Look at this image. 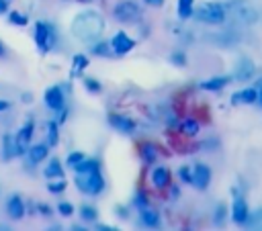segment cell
<instances>
[{
	"label": "cell",
	"mask_w": 262,
	"mask_h": 231,
	"mask_svg": "<svg viewBox=\"0 0 262 231\" xmlns=\"http://www.w3.org/2000/svg\"><path fill=\"white\" fill-rule=\"evenodd\" d=\"M76 186L80 192L88 196H98L104 188V178L100 174V166L94 159H82L76 166Z\"/></svg>",
	"instance_id": "6da1fadb"
},
{
	"label": "cell",
	"mask_w": 262,
	"mask_h": 231,
	"mask_svg": "<svg viewBox=\"0 0 262 231\" xmlns=\"http://www.w3.org/2000/svg\"><path fill=\"white\" fill-rule=\"evenodd\" d=\"M104 29V20L94 10H84L72 20V35L82 43H94Z\"/></svg>",
	"instance_id": "7a4b0ae2"
},
{
	"label": "cell",
	"mask_w": 262,
	"mask_h": 231,
	"mask_svg": "<svg viewBox=\"0 0 262 231\" xmlns=\"http://www.w3.org/2000/svg\"><path fill=\"white\" fill-rule=\"evenodd\" d=\"M225 12H229L237 22H244V25H254L258 22V10L246 2V0H231L225 4Z\"/></svg>",
	"instance_id": "3957f363"
},
{
	"label": "cell",
	"mask_w": 262,
	"mask_h": 231,
	"mask_svg": "<svg viewBox=\"0 0 262 231\" xmlns=\"http://www.w3.org/2000/svg\"><path fill=\"white\" fill-rule=\"evenodd\" d=\"M194 16H196L201 22L219 25V22L225 20L227 12H225V6L219 4V2H205V4H201V6L194 10Z\"/></svg>",
	"instance_id": "277c9868"
},
{
	"label": "cell",
	"mask_w": 262,
	"mask_h": 231,
	"mask_svg": "<svg viewBox=\"0 0 262 231\" xmlns=\"http://www.w3.org/2000/svg\"><path fill=\"white\" fill-rule=\"evenodd\" d=\"M113 16H115L119 22H135V20L141 18V10H139V6H137L135 2L123 0V2H119V4L115 6Z\"/></svg>",
	"instance_id": "5b68a950"
},
{
	"label": "cell",
	"mask_w": 262,
	"mask_h": 231,
	"mask_svg": "<svg viewBox=\"0 0 262 231\" xmlns=\"http://www.w3.org/2000/svg\"><path fill=\"white\" fill-rule=\"evenodd\" d=\"M248 217H250V211H248L246 200L239 194H233V204H231V219H233V223L244 225L248 221Z\"/></svg>",
	"instance_id": "8992f818"
},
{
	"label": "cell",
	"mask_w": 262,
	"mask_h": 231,
	"mask_svg": "<svg viewBox=\"0 0 262 231\" xmlns=\"http://www.w3.org/2000/svg\"><path fill=\"white\" fill-rule=\"evenodd\" d=\"M211 182V168L205 164H196L192 168V186H196L199 190H205Z\"/></svg>",
	"instance_id": "52a82bcc"
},
{
	"label": "cell",
	"mask_w": 262,
	"mask_h": 231,
	"mask_svg": "<svg viewBox=\"0 0 262 231\" xmlns=\"http://www.w3.org/2000/svg\"><path fill=\"white\" fill-rule=\"evenodd\" d=\"M133 47H135V41H133L131 37H127L123 31H119V33L113 37V41H111V51H115V53H119V55L129 53Z\"/></svg>",
	"instance_id": "ba28073f"
},
{
	"label": "cell",
	"mask_w": 262,
	"mask_h": 231,
	"mask_svg": "<svg viewBox=\"0 0 262 231\" xmlns=\"http://www.w3.org/2000/svg\"><path fill=\"white\" fill-rule=\"evenodd\" d=\"M35 41L41 51H47L51 47V27L45 22H37L35 25Z\"/></svg>",
	"instance_id": "9c48e42d"
},
{
	"label": "cell",
	"mask_w": 262,
	"mask_h": 231,
	"mask_svg": "<svg viewBox=\"0 0 262 231\" xmlns=\"http://www.w3.org/2000/svg\"><path fill=\"white\" fill-rule=\"evenodd\" d=\"M6 215H8L10 219H14V221L23 219V215H25V204H23V198H20V196L12 194V196L8 198V202H6Z\"/></svg>",
	"instance_id": "30bf717a"
},
{
	"label": "cell",
	"mask_w": 262,
	"mask_h": 231,
	"mask_svg": "<svg viewBox=\"0 0 262 231\" xmlns=\"http://www.w3.org/2000/svg\"><path fill=\"white\" fill-rule=\"evenodd\" d=\"M258 100V88H244L231 96V104H254Z\"/></svg>",
	"instance_id": "8fae6325"
},
{
	"label": "cell",
	"mask_w": 262,
	"mask_h": 231,
	"mask_svg": "<svg viewBox=\"0 0 262 231\" xmlns=\"http://www.w3.org/2000/svg\"><path fill=\"white\" fill-rule=\"evenodd\" d=\"M25 151V145L14 137V135H6L4 137V157L10 159L14 155H20Z\"/></svg>",
	"instance_id": "7c38bea8"
},
{
	"label": "cell",
	"mask_w": 262,
	"mask_h": 231,
	"mask_svg": "<svg viewBox=\"0 0 262 231\" xmlns=\"http://www.w3.org/2000/svg\"><path fill=\"white\" fill-rule=\"evenodd\" d=\"M45 104L51 110H61L63 108V94H61V90L57 86H53V88H49L45 92Z\"/></svg>",
	"instance_id": "4fadbf2b"
},
{
	"label": "cell",
	"mask_w": 262,
	"mask_h": 231,
	"mask_svg": "<svg viewBox=\"0 0 262 231\" xmlns=\"http://www.w3.org/2000/svg\"><path fill=\"white\" fill-rule=\"evenodd\" d=\"M108 123H111L117 131H121V133H133V131H135V123H133L131 119L123 117V114H111V117H108Z\"/></svg>",
	"instance_id": "5bb4252c"
},
{
	"label": "cell",
	"mask_w": 262,
	"mask_h": 231,
	"mask_svg": "<svg viewBox=\"0 0 262 231\" xmlns=\"http://www.w3.org/2000/svg\"><path fill=\"white\" fill-rule=\"evenodd\" d=\"M254 76V63L250 59H242L237 65H235V80L237 82H246Z\"/></svg>",
	"instance_id": "9a60e30c"
},
{
	"label": "cell",
	"mask_w": 262,
	"mask_h": 231,
	"mask_svg": "<svg viewBox=\"0 0 262 231\" xmlns=\"http://www.w3.org/2000/svg\"><path fill=\"white\" fill-rule=\"evenodd\" d=\"M229 82H231L229 76H215V78H209V80L201 82V88H203V90H213V92H217V90L225 88Z\"/></svg>",
	"instance_id": "2e32d148"
},
{
	"label": "cell",
	"mask_w": 262,
	"mask_h": 231,
	"mask_svg": "<svg viewBox=\"0 0 262 231\" xmlns=\"http://www.w3.org/2000/svg\"><path fill=\"white\" fill-rule=\"evenodd\" d=\"M151 182H154L156 188H166L170 184V172H168V168H164V166L156 168L151 172Z\"/></svg>",
	"instance_id": "e0dca14e"
},
{
	"label": "cell",
	"mask_w": 262,
	"mask_h": 231,
	"mask_svg": "<svg viewBox=\"0 0 262 231\" xmlns=\"http://www.w3.org/2000/svg\"><path fill=\"white\" fill-rule=\"evenodd\" d=\"M139 221H141L145 227H158V225H160V215H158L154 209H149V206H141V211H139Z\"/></svg>",
	"instance_id": "ac0fdd59"
},
{
	"label": "cell",
	"mask_w": 262,
	"mask_h": 231,
	"mask_svg": "<svg viewBox=\"0 0 262 231\" xmlns=\"http://www.w3.org/2000/svg\"><path fill=\"white\" fill-rule=\"evenodd\" d=\"M47 153H49L47 145H33L29 149V159H31V164H39V161H43L47 157Z\"/></svg>",
	"instance_id": "d6986e66"
},
{
	"label": "cell",
	"mask_w": 262,
	"mask_h": 231,
	"mask_svg": "<svg viewBox=\"0 0 262 231\" xmlns=\"http://www.w3.org/2000/svg\"><path fill=\"white\" fill-rule=\"evenodd\" d=\"M192 2H194V0H178V16H180L182 20H186V18H190V16L194 14Z\"/></svg>",
	"instance_id": "ffe728a7"
},
{
	"label": "cell",
	"mask_w": 262,
	"mask_h": 231,
	"mask_svg": "<svg viewBox=\"0 0 262 231\" xmlns=\"http://www.w3.org/2000/svg\"><path fill=\"white\" fill-rule=\"evenodd\" d=\"M45 176L47 178H61L63 176V170H61V164L57 159H51L45 168Z\"/></svg>",
	"instance_id": "44dd1931"
},
{
	"label": "cell",
	"mask_w": 262,
	"mask_h": 231,
	"mask_svg": "<svg viewBox=\"0 0 262 231\" xmlns=\"http://www.w3.org/2000/svg\"><path fill=\"white\" fill-rule=\"evenodd\" d=\"M180 129H182V133H184V135L192 137V135H196V133H199V129H201V127H199V123H196L194 119H186V121L180 125Z\"/></svg>",
	"instance_id": "7402d4cb"
},
{
	"label": "cell",
	"mask_w": 262,
	"mask_h": 231,
	"mask_svg": "<svg viewBox=\"0 0 262 231\" xmlns=\"http://www.w3.org/2000/svg\"><path fill=\"white\" fill-rule=\"evenodd\" d=\"M33 129H35V125L33 123H27L23 129H20V133L16 135V139L23 143V145H27L29 141H31V135H33Z\"/></svg>",
	"instance_id": "603a6c76"
},
{
	"label": "cell",
	"mask_w": 262,
	"mask_h": 231,
	"mask_svg": "<svg viewBox=\"0 0 262 231\" xmlns=\"http://www.w3.org/2000/svg\"><path fill=\"white\" fill-rule=\"evenodd\" d=\"M156 155H158V151H156V147H154L151 143H145V145H141V157H143V161L151 164V161L156 159Z\"/></svg>",
	"instance_id": "cb8c5ba5"
},
{
	"label": "cell",
	"mask_w": 262,
	"mask_h": 231,
	"mask_svg": "<svg viewBox=\"0 0 262 231\" xmlns=\"http://www.w3.org/2000/svg\"><path fill=\"white\" fill-rule=\"evenodd\" d=\"M86 65H88V57L86 55H76L74 57V74H80Z\"/></svg>",
	"instance_id": "d4e9b609"
},
{
	"label": "cell",
	"mask_w": 262,
	"mask_h": 231,
	"mask_svg": "<svg viewBox=\"0 0 262 231\" xmlns=\"http://www.w3.org/2000/svg\"><path fill=\"white\" fill-rule=\"evenodd\" d=\"M47 139H49V147H53L57 143V127H55V123H47Z\"/></svg>",
	"instance_id": "484cf974"
},
{
	"label": "cell",
	"mask_w": 262,
	"mask_h": 231,
	"mask_svg": "<svg viewBox=\"0 0 262 231\" xmlns=\"http://www.w3.org/2000/svg\"><path fill=\"white\" fill-rule=\"evenodd\" d=\"M246 223H250L254 229H262V209H258L252 217H248V221Z\"/></svg>",
	"instance_id": "4316f807"
},
{
	"label": "cell",
	"mask_w": 262,
	"mask_h": 231,
	"mask_svg": "<svg viewBox=\"0 0 262 231\" xmlns=\"http://www.w3.org/2000/svg\"><path fill=\"white\" fill-rule=\"evenodd\" d=\"M80 215H82L84 221H94V219H96V211H94L92 206H82V209H80Z\"/></svg>",
	"instance_id": "83f0119b"
},
{
	"label": "cell",
	"mask_w": 262,
	"mask_h": 231,
	"mask_svg": "<svg viewBox=\"0 0 262 231\" xmlns=\"http://www.w3.org/2000/svg\"><path fill=\"white\" fill-rule=\"evenodd\" d=\"M82 159H84V153H80V151H74V153H70V155H68V166L76 168V166H78Z\"/></svg>",
	"instance_id": "f1b7e54d"
},
{
	"label": "cell",
	"mask_w": 262,
	"mask_h": 231,
	"mask_svg": "<svg viewBox=\"0 0 262 231\" xmlns=\"http://www.w3.org/2000/svg\"><path fill=\"white\" fill-rule=\"evenodd\" d=\"M8 18H10V22H12V25H20V27H23V25H27V16H23L20 12H10V16H8Z\"/></svg>",
	"instance_id": "f546056e"
},
{
	"label": "cell",
	"mask_w": 262,
	"mask_h": 231,
	"mask_svg": "<svg viewBox=\"0 0 262 231\" xmlns=\"http://www.w3.org/2000/svg\"><path fill=\"white\" fill-rule=\"evenodd\" d=\"M178 176L182 178V182H188V184H192V172H190L188 168H180V170H178Z\"/></svg>",
	"instance_id": "4dcf8cb0"
},
{
	"label": "cell",
	"mask_w": 262,
	"mask_h": 231,
	"mask_svg": "<svg viewBox=\"0 0 262 231\" xmlns=\"http://www.w3.org/2000/svg\"><path fill=\"white\" fill-rule=\"evenodd\" d=\"M59 213H61L63 217H70V215L74 213V206H72L70 202H59Z\"/></svg>",
	"instance_id": "1f68e13d"
},
{
	"label": "cell",
	"mask_w": 262,
	"mask_h": 231,
	"mask_svg": "<svg viewBox=\"0 0 262 231\" xmlns=\"http://www.w3.org/2000/svg\"><path fill=\"white\" fill-rule=\"evenodd\" d=\"M106 47H108V45H104V43H96V45L92 47V53H96V55H106V53H108Z\"/></svg>",
	"instance_id": "d6a6232c"
},
{
	"label": "cell",
	"mask_w": 262,
	"mask_h": 231,
	"mask_svg": "<svg viewBox=\"0 0 262 231\" xmlns=\"http://www.w3.org/2000/svg\"><path fill=\"white\" fill-rule=\"evenodd\" d=\"M84 84H86V88H88V90H92V92H98V90H100V84H98V82H94L92 78H86V80H84Z\"/></svg>",
	"instance_id": "836d02e7"
},
{
	"label": "cell",
	"mask_w": 262,
	"mask_h": 231,
	"mask_svg": "<svg viewBox=\"0 0 262 231\" xmlns=\"http://www.w3.org/2000/svg\"><path fill=\"white\" fill-rule=\"evenodd\" d=\"M223 219H225V206L221 204V206H217V213H215V223L219 225V223H223Z\"/></svg>",
	"instance_id": "e575fe53"
},
{
	"label": "cell",
	"mask_w": 262,
	"mask_h": 231,
	"mask_svg": "<svg viewBox=\"0 0 262 231\" xmlns=\"http://www.w3.org/2000/svg\"><path fill=\"white\" fill-rule=\"evenodd\" d=\"M49 190H51V192H61V190H66V182H57V184H49Z\"/></svg>",
	"instance_id": "d590c367"
},
{
	"label": "cell",
	"mask_w": 262,
	"mask_h": 231,
	"mask_svg": "<svg viewBox=\"0 0 262 231\" xmlns=\"http://www.w3.org/2000/svg\"><path fill=\"white\" fill-rule=\"evenodd\" d=\"M172 61H176V65H184V55L182 53H174L172 55Z\"/></svg>",
	"instance_id": "8d00e7d4"
},
{
	"label": "cell",
	"mask_w": 262,
	"mask_h": 231,
	"mask_svg": "<svg viewBox=\"0 0 262 231\" xmlns=\"http://www.w3.org/2000/svg\"><path fill=\"white\" fill-rule=\"evenodd\" d=\"M147 4H151V6H162L164 4V0H145Z\"/></svg>",
	"instance_id": "74e56055"
},
{
	"label": "cell",
	"mask_w": 262,
	"mask_h": 231,
	"mask_svg": "<svg viewBox=\"0 0 262 231\" xmlns=\"http://www.w3.org/2000/svg\"><path fill=\"white\" fill-rule=\"evenodd\" d=\"M6 108H8V102H6V100H0V112L6 110Z\"/></svg>",
	"instance_id": "f35d334b"
},
{
	"label": "cell",
	"mask_w": 262,
	"mask_h": 231,
	"mask_svg": "<svg viewBox=\"0 0 262 231\" xmlns=\"http://www.w3.org/2000/svg\"><path fill=\"white\" fill-rule=\"evenodd\" d=\"M6 6H8L6 0H0V12H6Z\"/></svg>",
	"instance_id": "ab89813d"
},
{
	"label": "cell",
	"mask_w": 262,
	"mask_h": 231,
	"mask_svg": "<svg viewBox=\"0 0 262 231\" xmlns=\"http://www.w3.org/2000/svg\"><path fill=\"white\" fill-rule=\"evenodd\" d=\"M96 229H100V231H111V227H106V225H98Z\"/></svg>",
	"instance_id": "60d3db41"
},
{
	"label": "cell",
	"mask_w": 262,
	"mask_h": 231,
	"mask_svg": "<svg viewBox=\"0 0 262 231\" xmlns=\"http://www.w3.org/2000/svg\"><path fill=\"white\" fill-rule=\"evenodd\" d=\"M258 100L262 102V84H260V88H258Z\"/></svg>",
	"instance_id": "b9f144b4"
},
{
	"label": "cell",
	"mask_w": 262,
	"mask_h": 231,
	"mask_svg": "<svg viewBox=\"0 0 262 231\" xmlns=\"http://www.w3.org/2000/svg\"><path fill=\"white\" fill-rule=\"evenodd\" d=\"M2 53H4V49H2V45H0V55H2Z\"/></svg>",
	"instance_id": "7bdbcfd3"
},
{
	"label": "cell",
	"mask_w": 262,
	"mask_h": 231,
	"mask_svg": "<svg viewBox=\"0 0 262 231\" xmlns=\"http://www.w3.org/2000/svg\"><path fill=\"white\" fill-rule=\"evenodd\" d=\"M80 2H90V0H80Z\"/></svg>",
	"instance_id": "ee69618b"
}]
</instances>
